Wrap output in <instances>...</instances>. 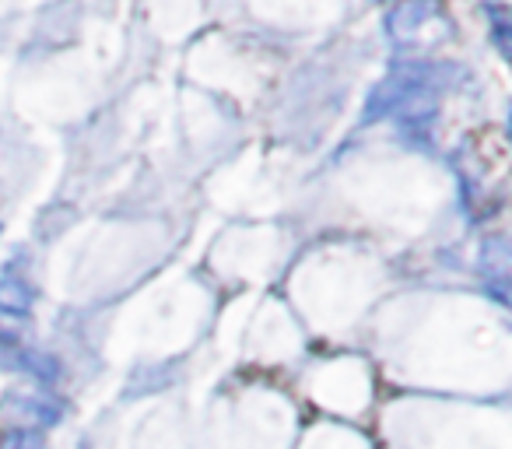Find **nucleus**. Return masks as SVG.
<instances>
[{
	"instance_id": "7ed1b4c3",
	"label": "nucleus",
	"mask_w": 512,
	"mask_h": 449,
	"mask_svg": "<svg viewBox=\"0 0 512 449\" xmlns=\"http://www.w3.org/2000/svg\"><path fill=\"white\" fill-rule=\"evenodd\" d=\"M4 411L11 414V418H22V421H32V425H57L60 421V404L53 397H46V393H11L8 400H4Z\"/></svg>"
},
{
	"instance_id": "423d86ee",
	"label": "nucleus",
	"mask_w": 512,
	"mask_h": 449,
	"mask_svg": "<svg viewBox=\"0 0 512 449\" xmlns=\"http://www.w3.org/2000/svg\"><path fill=\"white\" fill-rule=\"evenodd\" d=\"M488 15H491V32H495V43L502 50V57H509V8L502 4H488Z\"/></svg>"
},
{
	"instance_id": "0eeeda50",
	"label": "nucleus",
	"mask_w": 512,
	"mask_h": 449,
	"mask_svg": "<svg viewBox=\"0 0 512 449\" xmlns=\"http://www.w3.org/2000/svg\"><path fill=\"white\" fill-rule=\"evenodd\" d=\"M0 449H43V439L36 428H15L0 439Z\"/></svg>"
},
{
	"instance_id": "39448f33",
	"label": "nucleus",
	"mask_w": 512,
	"mask_h": 449,
	"mask_svg": "<svg viewBox=\"0 0 512 449\" xmlns=\"http://www.w3.org/2000/svg\"><path fill=\"white\" fill-rule=\"evenodd\" d=\"M29 306H32V288L22 278H15V274H4L0 278V313L25 316Z\"/></svg>"
},
{
	"instance_id": "f03ea898",
	"label": "nucleus",
	"mask_w": 512,
	"mask_h": 449,
	"mask_svg": "<svg viewBox=\"0 0 512 449\" xmlns=\"http://www.w3.org/2000/svg\"><path fill=\"white\" fill-rule=\"evenodd\" d=\"M449 78H453V67H442V64H400V67H393V71L369 92L362 120L365 123L386 120V116L397 113V106L411 92H418V88H425V85L446 88Z\"/></svg>"
},
{
	"instance_id": "20e7f679",
	"label": "nucleus",
	"mask_w": 512,
	"mask_h": 449,
	"mask_svg": "<svg viewBox=\"0 0 512 449\" xmlns=\"http://www.w3.org/2000/svg\"><path fill=\"white\" fill-rule=\"evenodd\" d=\"M0 365H4V369H25V372H32V376H43V379L57 376V365H53V358L22 348V344H18L15 337H8V334H0Z\"/></svg>"
},
{
	"instance_id": "f257e3e1",
	"label": "nucleus",
	"mask_w": 512,
	"mask_h": 449,
	"mask_svg": "<svg viewBox=\"0 0 512 449\" xmlns=\"http://www.w3.org/2000/svg\"><path fill=\"white\" fill-rule=\"evenodd\" d=\"M386 32L397 50H432L453 36L439 0H400L386 15Z\"/></svg>"
}]
</instances>
